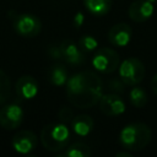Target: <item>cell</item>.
Returning a JSON list of instances; mask_svg holds the SVG:
<instances>
[{"mask_svg":"<svg viewBox=\"0 0 157 157\" xmlns=\"http://www.w3.org/2000/svg\"><path fill=\"white\" fill-rule=\"evenodd\" d=\"M77 44H78L80 49H81L85 54H86V53H92V52H94V50L97 49V47H98L97 39H96L94 37H92V36H88V34L82 36V37L78 39Z\"/></svg>","mask_w":157,"mask_h":157,"instance_id":"20","label":"cell"},{"mask_svg":"<svg viewBox=\"0 0 157 157\" xmlns=\"http://www.w3.org/2000/svg\"><path fill=\"white\" fill-rule=\"evenodd\" d=\"M117 156L119 157V156H125V157H131V153L130 152H128V150H126V152H118L117 153Z\"/></svg>","mask_w":157,"mask_h":157,"instance_id":"24","label":"cell"},{"mask_svg":"<svg viewBox=\"0 0 157 157\" xmlns=\"http://www.w3.org/2000/svg\"><path fill=\"white\" fill-rule=\"evenodd\" d=\"M37 144H38V137L31 130H21L16 132L11 141L13 150L21 155H27L32 152L37 147Z\"/></svg>","mask_w":157,"mask_h":157,"instance_id":"9","label":"cell"},{"mask_svg":"<svg viewBox=\"0 0 157 157\" xmlns=\"http://www.w3.org/2000/svg\"><path fill=\"white\" fill-rule=\"evenodd\" d=\"M69 80L67 70L61 64H55L49 70V81L54 86H64Z\"/></svg>","mask_w":157,"mask_h":157,"instance_id":"16","label":"cell"},{"mask_svg":"<svg viewBox=\"0 0 157 157\" xmlns=\"http://www.w3.org/2000/svg\"><path fill=\"white\" fill-rule=\"evenodd\" d=\"M11 94V81L7 74L0 70V104L5 103Z\"/></svg>","mask_w":157,"mask_h":157,"instance_id":"19","label":"cell"},{"mask_svg":"<svg viewBox=\"0 0 157 157\" xmlns=\"http://www.w3.org/2000/svg\"><path fill=\"white\" fill-rule=\"evenodd\" d=\"M58 117H59V120L64 124H67V123H71L72 118H74V113H72V109L69 108V107H61L60 110L58 112Z\"/></svg>","mask_w":157,"mask_h":157,"instance_id":"22","label":"cell"},{"mask_svg":"<svg viewBox=\"0 0 157 157\" xmlns=\"http://www.w3.org/2000/svg\"><path fill=\"white\" fill-rule=\"evenodd\" d=\"M148 1L152 2V4H156V2H157V0H148Z\"/></svg>","mask_w":157,"mask_h":157,"instance_id":"25","label":"cell"},{"mask_svg":"<svg viewBox=\"0 0 157 157\" xmlns=\"http://www.w3.org/2000/svg\"><path fill=\"white\" fill-rule=\"evenodd\" d=\"M71 128H72V130L76 135L85 137L93 129V119L90 115H86V114L76 115L71 120Z\"/></svg>","mask_w":157,"mask_h":157,"instance_id":"14","label":"cell"},{"mask_svg":"<svg viewBox=\"0 0 157 157\" xmlns=\"http://www.w3.org/2000/svg\"><path fill=\"white\" fill-rule=\"evenodd\" d=\"M15 90L20 99H32L38 93V82L33 76L23 75L16 81Z\"/></svg>","mask_w":157,"mask_h":157,"instance_id":"12","label":"cell"},{"mask_svg":"<svg viewBox=\"0 0 157 157\" xmlns=\"http://www.w3.org/2000/svg\"><path fill=\"white\" fill-rule=\"evenodd\" d=\"M98 103L101 112L108 117H117L125 112V102L118 93L103 94Z\"/></svg>","mask_w":157,"mask_h":157,"instance_id":"8","label":"cell"},{"mask_svg":"<svg viewBox=\"0 0 157 157\" xmlns=\"http://www.w3.org/2000/svg\"><path fill=\"white\" fill-rule=\"evenodd\" d=\"M120 65V56L118 52L110 48H101L96 52L92 59V66L102 74H112Z\"/></svg>","mask_w":157,"mask_h":157,"instance_id":"5","label":"cell"},{"mask_svg":"<svg viewBox=\"0 0 157 157\" xmlns=\"http://www.w3.org/2000/svg\"><path fill=\"white\" fill-rule=\"evenodd\" d=\"M151 88H152L153 93L157 94V74L153 75V77L151 78Z\"/></svg>","mask_w":157,"mask_h":157,"instance_id":"23","label":"cell"},{"mask_svg":"<svg viewBox=\"0 0 157 157\" xmlns=\"http://www.w3.org/2000/svg\"><path fill=\"white\" fill-rule=\"evenodd\" d=\"M129 101L130 103L136 107V108H142L147 104L148 102V96L146 91L142 87L139 86H132V88L129 92Z\"/></svg>","mask_w":157,"mask_h":157,"instance_id":"17","label":"cell"},{"mask_svg":"<svg viewBox=\"0 0 157 157\" xmlns=\"http://www.w3.org/2000/svg\"><path fill=\"white\" fill-rule=\"evenodd\" d=\"M85 7L94 16H103L109 12L112 0H83Z\"/></svg>","mask_w":157,"mask_h":157,"instance_id":"15","label":"cell"},{"mask_svg":"<svg viewBox=\"0 0 157 157\" xmlns=\"http://www.w3.org/2000/svg\"><path fill=\"white\" fill-rule=\"evenodd\" d=\"M152 131L144 123H131L125 125L119 132V142L123 148L132 152L144 150L151 141Z\"/></svg>","mask_w":157,"mask_h":157,"instance_id":"2","label":"cell"},{"mask_svg":"<svg viewBox=\"0 0 157 157\" xmlns=\"http://www.w3.org/2000/svg\"><path fill=\"white\" fill-rule=\"evenodd\" d=\"M13 29L17 34L25 38H33L38 36L42 31L40 20L32 13H20L12 20Z\"/></svg>","mask_w":157,"mask_h":157,"instance_id":"6","label":"cell"},{"mask_svg":"<svg viewBox=\"0 0 157 157\" xmlns=\"http://www.w3.org/2000/svg\"><path fill=\"white\" fill-rule=\"evenodd\" d=\"M145 74V65L137 58H128L119 65V77L128 86L139 85L144 80Z\"/></svg>","mask_w":157,"mask_h":157,"instance_id":"4","label":"cell"},{"mask_svg":"<svg viewBox=\"0 0 157 157\" xmlns=\"http://www.w3.org/2000/svg\"><path fill=\"white\" fill-rule=\"evenodd\" d=\"M23 117V109L18 104H6L0 109V125L5 130H15L22 124Z\"/></svg>","mask_w":157,"mask_h":157,"instance_id":"7","label":"cell"},{"mask_svg":"<svg viewBox=\"0 0 157 157\" xmlns=\"http://www.w3.org/2000/svg\"><path fill=\"white\" fill-rule=\"evenodd\" d=\"M131 27L128 23L120 22L110 27L108 32V39L114 47H125L131 39Z\"/></svg>","mask_w":157,"mask_h":157,"instance_id":"11","label":"cell"},{"mask_svg":"<svg viewBox=\"0 0 157 157\" xmlns=\"http://www.w3.org/2000/svg\"><path fill=\"white\" fill-rule=\"evenodd\" d=\"M70 141V130L64 123H52L45 125L40 132L43 147L52 152H58L67 147Z\"/></svg>","mask_w":157,"mask_h":157,"instance_id":"3","label":"cell"},{"mask_svg":"<svg viewBox=\"0 0 157 157\" xmlns=\"http://www.w3.org/2000/svg\"><path fill=\"white\" fill-rule=\"evenodd\" d=\"M91 155V150L88 145L83 142H75L66 148L64 156L66 157H88Z\"/></svg>","mask_w":157,"mask_h":157,"instance_id":"18","label":"cell"},{"mask_svg":"<svg viewBox=\"0 0 157 157\" xmlns=\"http://www.w3.org/2000/svg\"><path fill=\"white\" fill-rule=\"evenodd\" d=\"M128 13L130 20L135 22H145L153 13V4L148 0H136L129 6Z\"/></svg>","mask_w":157,"mask_h":157,"instance_id":"13","label":"cell"},{"mask_svg":"<svg viewBox=\"0 0 157 157\" xmlns=\"http://www.w3.org/2000/svg\"><path fill=\"white\" fill-rule=\"evenodd\" d=\"M59 49H60L61 58L70 65H74V66L81 65L86 59L85 53L80 49L78 44L72 39H64L60 43Z\"/></svg>","mask_w":157,"mask_h":157,"instance_id":"10","label":"cell"},{"mask_svg":"<svg viewBox=\"0 0 157 157\" xmlns=\"http://www.w3.org/2000/svg\"><path fill=\"white\" fill-rule=\"evenodd\" d=\"M66 96L69 102L80 109L94 107L103 96V82L92 71H81L66 82Z\"/></svg>","mask_w":157,"mask_h":157,"instance_id":"1","label":"cell"},{"mask_svg":"<svg viewBox=\"0 0 157 157\" xmlns=\"http://www.w3.org/2000/svg\"><path fill=\"white\" fill-rule=\"evenodd\" d=\"M124 86H125V83L121 81L120 77L110 78V80L107 82V87H108V90H109L110 92H113V93H118V94H120V93L124 92Z\"/></svg>","mask_w":157,"mask_h":157,"instance_id":"21","label":"cell"}]
</instances>
